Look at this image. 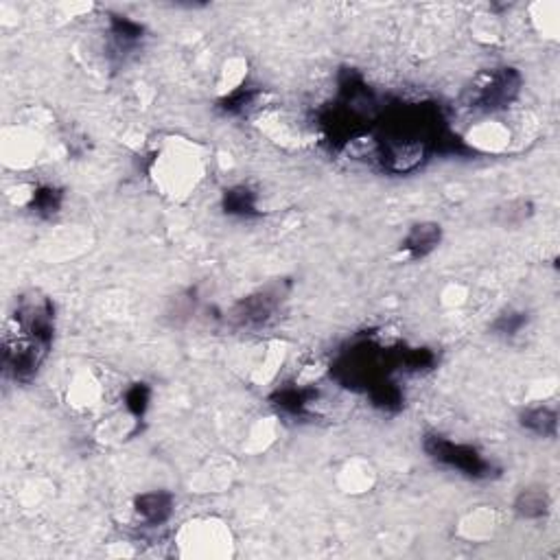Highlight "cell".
<instances>
[{
    "label": "cell",
    "mask_w": 560,
    "mask_h": 560,
    "mask_svg": "<svg viewBox=\"0 0 560 560\" xmlns=\"http://www.w3.org/2000/svg\"><path fill=\"white\" fill-rule=\"evenodd\" d=\"M110 33H112V40L118 51H132L145 37V27L132 18L112 16L110 18Z\"/></svg>",
    "instance_id": "obj_10"
},
{
    "label": "cell",
    "mask_w": 560,
    "mask_h": 560,
    "mask_svg": "<svg viewBox=\"0 0 560 560\" xmlns=\"http://www.w3.org/2000/svg\"><path fill=\"white\" fill-rule=\"evenodd\" d=\"M549 508H552V501L543 488H523L515 499V512L521 519H543L549 515Z\"/></svg>",
    "instance_id": "obj_8"
},
{
    "label": "cell",
    "mask_w": 560,
    "mask_h": 560,
    "mask_svg": "<svg viewBox=\"0 0 560 560\" xmlns=\"http://www.w3.org/2000/svg\"><path fill=\"white\" fill-rule=\"evenodd\" d=\"M134 510L147 525H162L174 515V495L166 491L141 492L134 499Z\"/></svg>",
    "instance_id": "obj_5"
},
{
    "label": "cell",
    "mask_w": 560,
    "mask_h": 560,
    "mask_svg": "<svg viewBox=\"0 0 560 560\" xmlns=\"http://www.w3.org/2000/svg\"><path fill=\"white\" fill-rule=\"evenodd\" d=\"M256 97L258 90L246 88V85H243V88H237L234 93H230L228 97H223L222 101H219V108L226 114H243L255 105Z\"/></svg>",
    "instance_id": "obj_13"
},
{
    "label": "cell",
    "mask_w": 560,
    "mask_h": 560,
    "mask_svg": "<svg viewBox=\"0 0 560 560\" xmlns=\"http://www.w3.org/2000/svg\"><path fill=\"white\" fill-rule=\"evenodd\" d=\"M442 241V228L434 222L416 223L410 228L401 241V252L410 258V261H418V258L429 256L435 248Z\"/></svg>",
    "instance_id": "obj_4"
},
{
    "label": "cell",
    "mask_w": 560,
    "mask_h": 560,
    "mask_svg": "<svg viewBox=\"0 0 560 560\" xmlns=\"http://www.w3.org/2000/svg\"><path fill=\"white\" fill-rule=\"evenodd\" d=\"M276 309H279V294L261 291V294H252L239 300L232 313H230V320H232L234 327L261 329L274 318Z\"/></svg>",
    "instance_id": "obj_3"
},
{
    "label": "cell",
    "mask_w": 560,
    "mask_h": 560,
    "mask_svg": "<svg viewBox=\"0 0 560 560\" xmlns=\"http://www.w3.org/2000/svg\"><path fill=\"white\" fill-rule=\"evenodd\" d=\"M528 324V313L523 311H508V313H501L499 318L492 322V331L501 337H515L519 335Z\"/></svg>",
    "instance_id": "obj_14"
},
{
    "label": "cell",
    "mask_w": 560,
    "mask_h": 560,
    "mask_svg": "<svg viewBox=\"0 0 560 560\" xmlns=\"http://www.w3.org/2000/svg\"><path fill=\"white\" fill-rule=\"evenodd\" d=\"M223 210L226 215H232V217H241V219H250L258 217V206H256V193L248 186H234V189H228L223 193Z\"/></svg>",
    "instance_id": "obj_9"
},
{
    "label": "cell",
    "mask_w": 560,
    "mask_h": 560,
    "mask_svg": "<svg viewBox=\"0 0 560 560\" xmlns=\"http://www.w3.org/2000/svg\"><path fill=\"white\" fill-rule=\"evenodd\" d=\"M519 425L525 432L540 435V438H556L558 435V411L554 408H528L521 411Z\"/></svg>",
    "instance_id": "obj_7"
},
{
    "label": "cell",
    "mask_w": 560,
    "mask_h": 560,
    "mask_svg": "<svg viewBox=\"0 0 560 560\" xmlns=\"http://www.w3.org/2000/svg\"><path fill=\"white\" fill-rule=\"evenodd\" d=\"M151 387L147 383H132L126 390V408L134 418H142L150 410Z\"/></svg>",
    "instance_id": "obj_12"
},
{
    "label": "cell",
    "mask_w": 560,
    "mask_h": 560,
    "mask_svg": "<svg viewBox=\"0 0 560 560\" xmlns=\"http://www.w3.org/2000/svg\"><path fill=\"white\" fill-rule=\"evenodd\" d=\"M318 399V390L313 387H300V386H285L272 394V405L282 411L285 416H304L309 411L311 403Z\"/></svg>",
    "instance_id": "obj_6"
},
{
    "label": "cell",
    "mask_w": 560,
    "mask_h": 560,
    "mask_svg": "<svg viewBox=\"0 0 560 560\" xmlns=\"http://www.w3.org/2000/svg\"><path fill=\"white\" fill-rule=\"evenodd\" d=\"M423 449L429 459L444 468L458 471L459 475L468 477V480H492L497 475V467L491 459L482 456L475 447L456 440L447 438L440 434L425 435Z\"/></svg>",
    "instance_id": "obj_1"
},
{
    "label": "cell",
    "mask_w": 560,
    "mask_h": 560,
    "mask_svg": "<svg viewBox=\"0 0 560 560\" xmlns=\"http://www.w3.org/2000/svg\"><path fill=\"white\" fill-rule=\"evenodd\" d=\"M64 204V191L57 189V186L45 184L37 186L31 195V208L33 213H37L40 217L49 219L53 215H57Z\"/></svg>",
    "instance_id": "obj_11"
},
{
    "label": "cell",
    "mask_w": 560,
    "mask_h": 560,
    "mask_svg": "<svg viewBox=\"0 0 560 560\" xmlns=\"http://www.w3.org/2000/svg\"><path fill=\"white\" fill-rule=\"evenodd\" d=\"M523 77L516 69H497L473 90L471 108L482 110V112H499L519 97Z\"/></svg>",
    "instance_id": "obj_2"
}]
</instances>
